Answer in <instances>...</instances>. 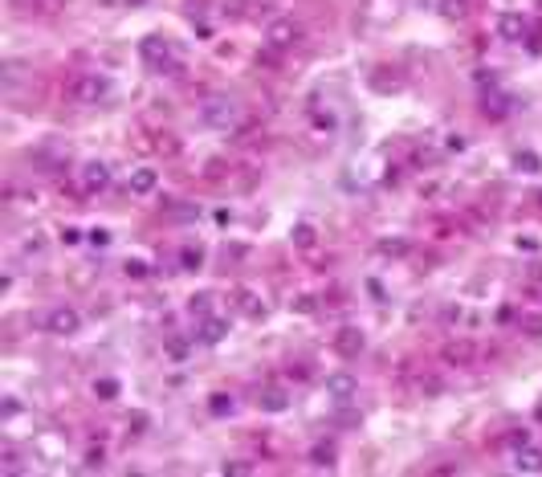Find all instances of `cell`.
Segmentation results:
<instances>
[{"instance_id": "18", "label": "cell", "mask_w": 542, "mask_h": 477, "mask_svg": "<svg viewBox=\"0 0 542 477\" xmlns=\"http://www.w3.org/2000/svg\"><path fill=\"white\" fill-rule=\"evenodd\" d=\"M236 306L249 314V318H265V306L257 302V294H253V290H236Z\"/></svg>"}, {"instance_id": "4", "label": "cell", "mask_w": 542, "mask_h": 477, "mask_svg": "<svg viewBox=\"0 0 542 477\" xmlns=\"http://www.w3.org/2000/svg\"><path fill=\"white\" fill-rule=\"evenodd\" d=\"M45 331L57 334V339H70V334L82 331V314L73 311V306H53L45 314Z\"/></svg>"}, {"instance_id": "27", "label": "cell", "mask_w": 542, "mask_h": 477, "mask_svg": "<svg viewBox=\"0 0 542 477\" xmlns=\"http://www.w3.org/2000/svg\"><path fill=\"white\" fill-rule=\"evenodd\" d=\"M147 425H151V416H147V412H131V416H127V429L135 432V436L147 432Z\"/></svg>"}, {"instance_id": "23", "label": "cell", "mask_w": 542, "mask_h": 477, "mask_svg": "<svg viewBox=\"0 0 542 477\" xmlns=\"http://www.w3.org/2000/svg\"><path fill=\"white\" fill-rule=\"evenodd\" d=\"M208 412H213V416H229V412H233V396L216 392L213 400H208Z\"/></svg>"}, {"instance_id": "28", "label": "cell", "mask_w": 542, "mask_h": 477, "mask_svg": "<svg viewBox=\"0 0 542 477\" xmlns=\"http://www.w3.org/2000/svg\"><path fill=\"white\" fill-rule=\"evenodd\" d=\"M0 469H4V474H21L24 465H21V457L13 453V449H4V457H0Z\"/></svg>"}, {"instance_id": "25", "label": "cell", "mask_w": 542, "mask_h": 477, "mask_svg": "<svg viewBox=\"0 0 542 477\" xmlns=\"http://www.w3.org/2000/svg\"><path fill=\"white\" fill-rule=\"evenodd\" d=\"M441 17L461 21V17H465V0H441Z\"/></svg>"}, {"instance_id": "5", "label": "cell", "mask_w": 542, "mask_h": 477, "mask_svg": "<svg viewBox=\"0 0 542 477\" xmlns=\"http://www.w3.org/2000/svg\"><path fill=\"white\" fill-rule=\"evenodd\" d=\"M355 392H359V380H355L351 371H330L327 376V396L334 404H351Z\"/></svg>"}, {"instance_id": "34", "label": "cell", "mask_w": 542, "mask_h": 477, "mask_svg": "<svg viewBox=\"0 0 542 477\" xmlns=\"http://www.w3.org/2000/svg\"><path fill=\"white\" fill-rule=\"evenodd\" d=\"M526 327H530V334H542V318H526Z\"/></svg>"}, {"instance_id": "16", "label": "cell", "mask_w": 542, "mask_h": 477, "mask_svg": "<svg viewBox=\"0 0 542 477\" xmlns=\"http://www.w3.org/2000/svg\"><path fill=\"white\" fill-rule=\"evenodd\" d=\"M290 241H294L298 249H314V245H318V229H314L310 220H302V225H294V233H290Z\"/></svg>"}, {"instance_id": "24", "label": "cell", "mask_w": 542, "mask_h": 477, "mask_svg": "<svg viewBox=\"0 0 542 477\" xmlns=\"http://www.w3.org/2000/svg\"><path fill=\"white\" fill-rule=\"evenodd\" d=\"M122 273L139 282V278H147V273H151V265H147V262H139V257H131V262H122Z\"/></svg>"}, {"instance_id": "3", "label": "cell", "mask_w": 542, "mask_h": 477, "mask_svg": "<svg viewBox=\"0 0 542 477\" xmlns=\"http://www.w3.org/2000/svg\"><path fill=\"white\" fill-rule=\"evenodd\" d=\"M200 119L208 122V127H220V131H229V127L241 119V111H236L233 98H208V102H204V111H200Z\"/></svg>"}, {"instance_id": "19", "label": "cell", "mask_w": 542, "mask_h": 477, "mask_svg": "<svg viewBox=\"0 0 542 477\" xmlns=\"http://www.w3.org/2000/svg\"><path fill=\"white\" fill-rule=\"evenodd\" d=\"M514 167L526 171V176H534V171H542V159L534 155V151H514Z\"/></svg>"}, {"instance_id": "30", "label": "cell", "mask_w": 542, "mask_h": 477, "mask_svg": "<svg viewBox=\"0 0 542 477\" xmlns=\"http://www.w3.org/2000/svg\"><path fill=\"white\" fill-rule=\"evenodd\" d=\"M220 474H253V465H249V461H224Z\"/></svg>"}, {"instance_id": "6", "label": "cell", "mask_w": 542, "mask_h": 477, "mask_svg": "<svg viewBox=\"0 0 542 477\" xmlns=\"http://www.w3.org/2000/svg\"><path fill=\"white\" fill-rule=\"evenodd\" d=\"M265 41H269L273 49H290V45L302 41V29H298L294 21H273L269 24V33H265Z\"/></svg>"}, {"instance_id": "22", "label": "cell", "mask_w": 542, "mask_h": 477, "mask_svg": "<svg viewBox=\"0 0 542 477\" xmlns=\"http://www.w3.org/2000/svg\"><path fill=\"white\" fill-rule=\"evenodd\" d=\"M94 396H98V400H115V396H118V380H110V376L94 380Z\"/></svg>"}, {"instance_id": "7", "label": "cell", "mask_w": 542, "mask_h": 477, "mask_svg": "<svg viewBox=\"0 0 542 477\" xmlns=\"http://www.w3.org/2000/svg\"><path fill=\"white\" fill-rule=\"evenodd\" d=\"M367 347V339H363V331L359 327H343V331L334 334V351L343 359H359V351Z\"/></svg>"}, {"instance_id": "9", "label": "cell", "mask_w": 542, "mask_h": 477, "mask_svg": "<svg viewBox=\"0 0 542 477\" xmlns=\"http://www.w3.org/2000/svg\"><path fill=\"white\" fill-rule=\"evenodd\" d=\"M106 184H110V167L102 164V159L82 164V188H86V192H102Z\"/></svg>"}, {"instance_id": "13", "label": "cell", "mask_w": 542, "mask_h": 477, "mask_svg": "<svg viewBox=\"0 0 542 477\" xmlns=\"http://www.w3.org/2000/svg\"><path fill=\"white\" fill-rule=\"evenodd\" d=\"M224 334H229V322H224V318H213V314H208V318L200 322V343H208V347L224 343Z\"/></svg>"}, {"instance_id": "8", "label": "cell", "mask_w": 542, "mask_h": 477, "mask_svg": "<svg viewBox=\"0 0 542 477\" xmlns=\"http://www.w3.org/2000/svg\"><path fill=\"white\" fill-rule=\"evenodd\" d=\"M481 111H485L490 119H506L514 106H510V94H506V90H497L494 82H490V90L481 94Z\"/></svg>"}, {"instance_id": "21", "label": "cell", "mask_w": 542, "mask_h": 477, "mask_svg": "<svg viewBox=\"0 0 542 477\" xmlns=\"http://www.w3.org/2000/svg\"><path fill=\"white\" fill-rule=\"evenodd\" d=\"M473 355H477V351H473V343H452V347H445L448 363H469Z\"/></svg>"}, {"instance_id": "17", "label": "cell", "mask_w": 542, "mask_h": 477, "mask_svg": "<svg viewBox=\"0 0 542 477\" xmlns=\"http://www.w3.org/2000/svg\"><path fill=\"white\" fill-rule=\"evenodd\" d=\"M180 269H188V273L204 269V249H200V245H184V249H180Z\"/></svg>"}, {"instance_id": "15", "label": "cell", "mask_w": 542, "mask_h": 477, "mask_svg": "<svg viewBox=\"0 0 542 477\" xmlns=\"http://www.w3.org/2000/svg\"><path fill=\"white\" fill-rule=\"evenodd\" d=\"M334 457H338V449H334L330 441H318V445L310 449V465H314V469H330V465H334Z\"/></svg>"}, {"instance_id": "31", "label": "cell", "mask_w": 542, "mask_h": 477, "mask_svg": "<svg viewBox=\"0 0 542 477\" xmlns=\"http://www.w3.org/2000/svg\"><path fill=\"white\" fill-rule=\"evenodd\" d=\"M86 241H90L94 249H102V245H110V233H106V229H90V233H86Z\"/></svg>"}, {"instance_id": "29", "label": "cell", "mask_w": 542, "mask_h": 477, "mask_svg": "<svg viewBox=\"0 0 542 477\" xmlns=\"http://www.w3.org/2000/svg\"><path fill=\"white\" fill-rule=\"evenodd\" d=\"M167 355L176 359V363L188 359V343H184V339H167Z\"/></svg>"}, {"instance_id": "32", "label": "cell", "mask_w": 542, "mask_h": 477, "mask_svg": "<svg viewBox=\"0 0 542 477\" xmlns=\"http://www.w3.org/2000/svg\"><path fill=\"white\" fill-rule=\"evenodd\" d=\"M62 241H66V245H78V241H82V229L66 225V229H62Z\"/></svg>"}, {"instance_id": "14", "label": "cell", "mask_w": 542, "mask_h": 477, "mask_svg": "<svg viewBox=\"0 0 542 477\" xmlns=\"http://www.w3.org/2000/svg\"><path fill=\"white\" fill-rule=\"evenodd\" d=\"M257 404H261V412H285V408H290V396H285L282 387H265L257 396Z\"/></svg>"}, {"instance_id": "12", "label": "cell", "mask_w": 542, "mask_h": 477, "mask_svg": "<svg viewBox=\"0 0 542 477\" xmlns=\"http://www.w3.org/2000/svg\"><path fill=\"white\" fill-rule=\"evenodd\" d=\"M155 188H159L155 167H139V171H131V192H135V196H151Z\"/></svg>"}, {"instance_id": "33", "label": "cell", "mask_w": 542, "mask_h": 477, "mask_svg": "<svg viewBox=\"0 0 542 477\" xmlns=\"http://www.w3.org/2000/svg\"><path fill=\"white\" fill-rule=\"evenodd\" d=\"M98 465H102V449H90L86 453V469H98Z\"/></svg>"}, {"instance_id": "20", "label": "cell", "mask_w": 542, "mask_h": 477, "mask_svg": "<svg viewBox=\"0 0 542 477\" xmlns=\"http://www.w3.org/2000/svg\"><path fill=\"white\" fill-rule=\"evenodd\" d=\"M188 314L208 318V314H213V294H192V298H188Z\"/></svg>"}, {"instance_id": "11", "label": "cell", "mask_w": 542, "mask_h": 477, "mask_svg": "<svg viewBox=\"0 0 542 477\" xmlns=\"http://www.w3.org/2000/svg\"><path fill=\"white\" fill-rule=\"evenodd\" d=\"M497 33H501L506 41H522V37H526V17H522V13H501V17H497Z\"/></svg>"}, {"instance_id": "26", "label": "cell", "mask_w": 542, "mask_h": 477, "mask_svg": "<svg viewBox=\"0 0 542 477\" xmlns=\"http://www.w3.org/2000/svg\"><path fill=\"white\" fill-rule=\"evenodd\" d=\"M376 249L383 257H404V253H408V241H379Z\"/></svg>"}, {"instance_id": "35", "label": "cell", "mask_w": 542, "mask_h": 477, "mask_svg": "<svg viewBox=\"0 0 542 477\" xmlns=\"http://www.w3.org/2000/svg\"><path fill=\"white\" fill-rule=\"evenodd\" d=\"M127 4H143V0H127Z\"/></svg>"}, {"instance_id": "1", "label": "cell", "mask_w": 542, "mask_h": 477, "mask_svg": "<svg viewBox=\"0 0 542 477\" xmlns=\"http://www.w3.org/2000/svg\"><path fill=\"white\" fill-rule=\"evenodd\" d=\"M139 53H143V62H147L155 73H176V70H180V57L171 53V41H167V37H155V33H151V37H143Z\"/></svg>"}, {"instance_id": "2", "label": "cell", "mask_w": 542, "mask_h": 477, "mask_svg": "<svg viewBox=\"0 0 542 477\" xmlns=\"http://www.w3.org/2000/svg\"><path fill=\"white\" fill-rule=\"evenodd\" d=\"M106 94H110V82H106L102 73H78L73 86H70V98L78 106H98Z\"/></svg>"}, {"instance_id": "10", "label": "cell", "mask_w": 542, "mask_h": 477, "mask_svg": "<svg viewBox=\"0 0 542 477\" xmlns=\"http://www.w3.org/2000/svg\"><path fill=\"white\" fill-rule=\"evenodd\" d=\"M514 469H518V474H542V449L539 445H530V441L518 445V449H514Z\"/></svg>"}]
</instances>
